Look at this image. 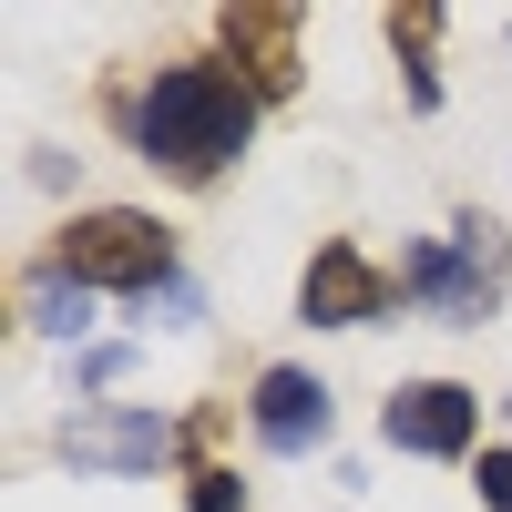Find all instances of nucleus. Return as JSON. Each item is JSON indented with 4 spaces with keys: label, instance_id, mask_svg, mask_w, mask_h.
Returning <instances> with one entry per match:
<instances>
[{
    "label": "nucleus",
    "instance_id": "f8f14e48",
    "mask_svg": "<svg viewBox=\"0 0 512 512\" xmlns=\"http://www.w3.org/2000/svg\"><path fill=\"white\" fill-rule=\"evenodd\" d=\"M472 492H482V512H512V441L472 461Z\"/></svg>",
    "mask_w": 512,
    "mask_h": 512
},
{
    "label": "nucleus",
    "instance_id": "9d476101",
    "mask_svg": "<svg viewBox=\"0 0 512 512\" xmlns=\"http://www.w3.org/2000/svg\"><path fill=\"white\" fill-rule=\"evenodd\" d=\"M431 41H441V11H431V0L390 11V52L410 62V113H441V72H431Z\"/></svg>",
    "mask_w": 512,
    "mask_h": 512
},
{
    "label": "nucleus",
    "instance_id": "423d86ee",
    "mask_svg": "<svg viewBox=\"0 0 512 512\" xmlns=\"http://www.w3.org/2000/svg\"><path fill=\"white\" fill-rule=\"evenodd\" d=\"M379 441L410 451V461H472L482 390H461V379H400V390L379 400Z\"/></svg>",
    "mask_w": 512,
    "mask_h": 512
},
{
    "label": "nucleus",
    "instance_id": "39448f33",
    "mask_svg": "<svg viewBox=\"0 0 512 512\" xmlns=\"http://www.w3.org/2000/svg\"><path fill=\"white\" fill-rule=\"evenodd\" d=\"M400 297H410V287L379 267L359 236H328V246L308 256V277H297V318H308V328H379Z\"/></svg>",
    "mask_w": 512,
    "mask_h": 512
},
{
    "label": "nucleus",
    "instance_id": "1a4fd4ad",
    "mask_svg": "<svg viewBox=\"0 0 512 512\" xmlns=\"http://www.w3.org/2000/svg\"><path fill=\"white\" fill-rule=\"evenodd\" d=\"M21 318H31L41 338H82V328H93V287H82L62 256H41V267L21 277Z\"/></svg>",
    "mask_w": 512,
    "mask_h": 512
},
{
    "label": "nucleus",
    "instance_id": "f257e3e1",
    "mask_svg": "<svg viewBox=\"0 0 512 512\" xmlns=\"http://www.w3.org/2000/svg\"><path fill=\"white\" fill-rule=\"evenodd\" d=\"M103 113L123 123V144H134L144 164H164L175 185H226V164H246L267 103H256L226 62H154L134 93L113 82Z\"/></svg>",
    "mask_w": 512,
    "mask_h": 512
},
{
    "label": "nucleus",
    "instance_id": "20e7f679",
    "mask_svg": "<svg viewBox=\"0 0 512 512\" xmlns=\"http://www.w3.org/2000/svg\"><path fill=\"white\" fill-rule=\"evenodd\" d=\"M52 461L72 472H103V482H144L164 461H185V431L164 410H134V400H103V410H72L52 431Z\"/></svg>",
    "mask_w": 512,
    "mask_h": 512
},
{
    "label": "nucleus",
    "instance_id": "ddd939ff",
    "mask_svg": "<svg viewBox=\"0 0 512 512\" xmlns=\"http://www.w3.org/2000/svg\"><path fill=\"white\" fill-rule=\"evenodd\" d=\"M502 420H512V400H502Z\"/></svg>",
    "mask_w": 512,
    "mask_h": 512
},
{
    "label": "nucleus",
    "instance_id": "f03ea898",
    "mask_svg": "<svg viewBox=\"0 0 512 512\" xmlns=\"http://www.w3.org/2000/svg\"><path fill=\"white\" fill-rule=\"evenodd\" d=\"M400 287H410L441 328H482V318H502V297H512V236H502V216L461 205L451 236H431V246L400 256Z\"/></svg>",
    "mask_w": 512,
    "mask_h": 512
},
{
    "label": "nucleus",
    "instance_id": "6e6552de",
    "mask_svg": "<svg viewBox=\"0 0 512 512\" xmlns=\"http://www.w3.org/2000/svg\"><path fill=\"white\" fill-rule=\"evenodd\" d=\"M216 41L236 52V82L256 103H287L297 93V11H216Z\"/></svg>",
    "mask_w": 512,
    "mask_h": 512
},
{
    "label": "nucleus",
    "instance_id": "9b49d317",
    "mask_svg": "<svg viewBox=\"0 0 512 512\" xmlns=\"http://www.w3.org/2000/svg\"><path fill=\"white\" fill-rule=\"evenodd\" d=\"M185 512H246V482L226 461H185Z\"/></svg>",
    "mask_w": 512,
    "mask_h": 512
},
{
    "label": "nucleus",
    "instance_id": "7ed1b4c3",
    "mask_svg": "<svg viewBox=\"0 0 512 512\" xmlns=\"http://www.w3.org/2000/svg\"><path fill=\"white\" fill-rule=\"evenodd\" d=\"M52 256H62L93 297H144V308L185 277V267H175V226H154L144 205H82Z\"/></svg>",
    "mask_w": 512,
    "mask_h": 512
},
{
    "label": "nucleus",
    "instance_id": "0eeeda50",
    "mask_svg": "<svg viewBox=\"0 0 512 512\" xmlns=\"http://www.w3.org/2000/svg\"><path fill=\"white\" fill-rule=\"evenodd\" d=\"M246 431H256V451H277V461L318 451V441L338 431L328 379H318V369H297V359H267V369H256V390H246Z\"/></svg>",
    "mask_w": 512,
    "mask_h": 512
}]
</instances>
